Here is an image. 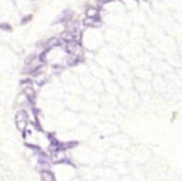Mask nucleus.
Returning a JSON list of instances; mask_svg holds the SVG:
<instances>
[{"label":"nucleus","mask_w":182,"mask_h":181,"mask_svg":"<svg viewBox=\"0 0 182 181\" xmlns=\"http://www.w3.org/2000/svg\"><path fill=\"white\" fill-rule=\"evenodd\" d=\"M101 3H107V2H110V0H100Z\"/></svg>","instance_id":"obj_7"},{"label":"nucleus","mask_w":182,"mask_h":181,"mask_svg":"<svg viewBox=\"0 0 182 181\" xmlns=\"http://www.w3.org/2000/svg\"><path fill=\"white\" fill-rule=\"evenodd\" d=\"M60 44H61V41H60V39H57V38H51V39H49L45 43V46H46L47 49H50V48L59 46Z\"/></svg>","instance_id":"obj_4"},{"label":"nucleus","mask_w":182,"mask_h":181,"mask_svg":"<svg viewBox=\"0 0 182 181\" xmlns=\"http://www.w3.org/2000/svg\"><path fill=\"white\" fill-rule=\"evenodd\" d=\"M40 175H41V181H56V177L51 170H43L40 171Z\"/></svg>","instance_id":"obj_2"},{"label":"nucleus","mask_w":182,"mask_h":181,"mask_svg":"<svg viewBox=\"0 0 182 181\" xmlns=\"http://www.w3.org/2000/svg\"><path fill=\"white\" fill-rule=\"evenodd\" d=\"M28 123H29V115L26 113V110H24V109L19 110L15 115V124H16V127L19 131H21V133L25 131Z\"/></svg>","instance_id":"obj_1"},{"label":"nucleus","mask_w":182,"mask_h":181,"mask_svg":"<svg viewBox=\"0 0 182 181\" xmlns=\"http://www.w3.org/2000/svg\"><path fill=\"white\" fill-rule=\"evenodd\" d=\"M24 95L28 97L29 101H34L35 100V91L31 86H26L24 87Z\"/></svg>","instance_id":"obj_3"},{"label":"nucleus","mask_w":182,"mask_h":181,"mask_svg":"<svg viewBox=\"0 0 182 181\" xmlns=\"http://www.w3.org/2000/svg\"><path fill=\"white\" fill-rule=\"evenodd\" d=\"M87 16L94 19V18L96 16V9H89V10H87Z\"/></svg>","instance_id":"obj_6"},{"label":"nucleus","mask_w":182,"mask_h":181,"mask_svg":"<svg viewBox=\"0 0 182 181\" xmlns=\"http://www.w3.org/2000/svg\"><path fill=\"white\" fill-rule=\"evenodd\" d=\"M79 145V141H65L63 143V151H66V150L74 149Z\"/></svg>","instance_id":"obj_5"}]
</instances>
